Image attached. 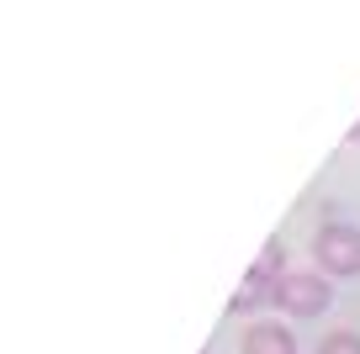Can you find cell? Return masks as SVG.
<instances>
[{
	"instance_id": "obj_1",
	"label": "cell",
	"mask_w": 360,
	"mask_h": 354,
	"mask_svg": "<svg viewBox=\"0 0 360 354\" xmlns=\"http://www.w3.org/2000/svg\"><path fill=\"white\" fill-rule=\"evenodd\" d=\"M313 254L323 275H360V228L349 222H323L313 232Z\"/></svg>"
},
{
	"instance_id": "obj_2",
	"label": "cell",
	"mask_w": 360,
	"mask_h": 354,
	"mask_svg": "<svg viewBox=\"0 0 360 354\" xmlns=\"http://www.w3.org/2000/svg\"><path fill=\"white\" fill-rule=\"evenodd\" d=\"M328 280L313 275V270H292V275L276 280V307L292 312V317H318V312L328 307Z\"/></svg>"
},
{
	"instance_id": "obj_3",
	"label": "cell",
	"mask_w": 360,
	"mask_h": 354,
	"mask_svg": "<svg viewBox=\"0 0 360 354\" xmlns=\"http://www.w3.org/2000/svg\"><path fill=\"white\" fill-rule=\"evenodd\" d=\"M244 354H297V339L281 322H255L244 333Z\"/></svg>"
},
{
	"instance_id": "obj_4",
	"label": "cell",
	"mask_w": 360,
	"mask_h": 354,
	"mask_svg": "<svg viewBox=\"0 0 360 354\" xmlns=\"http://www.w3.org/2000/svg\"><path fill=\"white\" fill-rule=\"evenodd\" d=\"M318 354H360V333H328Z\"/></svg>"
},
{
	"instance_id": "obj_5",
	"label": "cell",
	"mask_w": 360,
	"mask_h": 354,
	"mask_svg": "<svg viewBox=\"0 0 360 354\" xmlns=\"http://www.w3.org/2000/svg\"><path fill=\"white\" fill-rule=\"evenodd\" d=\"M349 143H360V122H355V127H349Z\"/></svg>"
}]
</instances>
